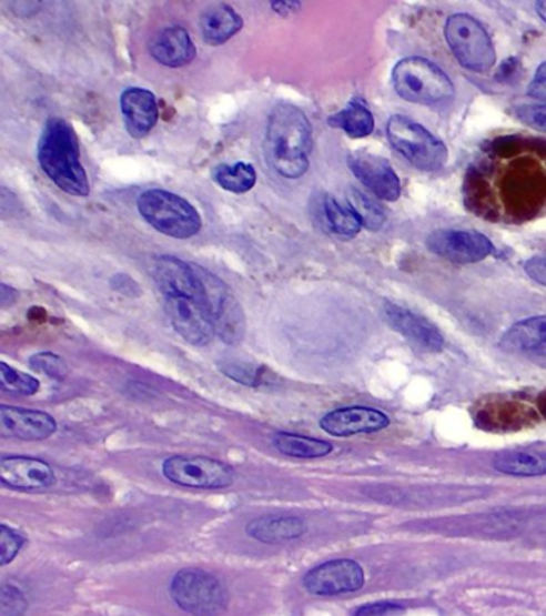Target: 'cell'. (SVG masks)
I'll return each mask as SVG.
<instances>
[{
  "label": "cell",
  "instance_id": "1",
  "mask_svg": "<svg viewBox=\"0 0 546 616\" xmlns=\"http://www.w3.org/2000/svg\"><path fill=\"white\" fill-rule=\"evenodd\" d=\"M153 276L176 333L198 347L211 344L216 333L199 265L161 255L154 261Z\"/></svg>",
  "mask_w": 546,
  "mask_h": 616
},
{
  "label": "cell",
  "instance_id": "2",
  "mask_svg": "<svg viewBox=\"0 0 546 616\" xmlns=\"http://www.w3.org/2000/svg\"><path fill=\"white\" fill-rule=\"evenodd\" d=\"M311 150L313 129L306 114L294 104H277L267 118V164L285 179H300L309 172Z\"/></svg>",
  "mask_w": 546,
  "mask_h": 616
},
{
  "label": "cell",
  "instance_id": "3",
  "mask_svg": "<svg viewBox=\"0 0 546 616\" xmlns=\"http://www.w3.org/2000/svg\"><path fill=\"white\" fill-rule=\"evenodd\" d=\"M38 161L42 171L53 183L71 194L87 196L90 193L89 176L81 162L78 135L64 119L47 121L38 143Z\"/></svg>",
  "mask_w": 546,
  "mask_h": 616
},
{
  "label": "cell",
  "instance_id": "4",
  "mask_svg": "<svg viewBox=\"0 0 546 616\" xmlns=\"http://www.w3.org/2000/svg\"><path fill=\"white\" fill-rule=\"evenodd\" d=\"M139 212L159 233L176 240L198 235L202 226L196 208L172 191H144L139 198Z\"/></svg>",
  "mask_w": 546,
  "mask_h": 616
},
{
  "label": "cell",
  "instance_id": "5",
  "mask_svg": "<svg viewBox=\"0 0 546 616\" xmlns=\"http://www.w3.org/2000/svg\"><path fill=\"white\" fill-rule=\"evenodd\" d=\"M392 82L397 95L411 103H444L455 95L448 75L437 64L421 57L401 60L394 67Z\"/></svg>",
  "mask_w": 546,
  "mask_h": 616
},
{
  "label": "cell",
  "instance_id": "6",
  "mask_svg": "<svg viewBox=\"0 0 546 616\" xmlns=\"http://www.w3.org/2000/svg\"><path fill=\"white\" fill-rule=\"evenodd\" d=\"M390 143L414 168L437 171L447 162V147L411 118L394 114L386 125Z\"/></svg>",
  "mask_w": 546,
  "mask_h": 616
},
{
  "label": "cell",
  "instance_id": "7",
  "mask_svg": "<svg viewBox=\"0 0 546 616\" xmlns=\"http://www.w3.org/2000/svg\"><path fill=\"white\" fill-rule=\"evenodd\" d=\"M170 596L193 616H219L228 607V593L219 578L201 568H184L173 576Z\"/></svg>",
  "mask_w": 546,
  "mask_h": 616
},
{
  "label": "cell",
  "instance_id": "8",
  "mask_svg": "<svg viewBox=\"0 0 546 616\" xmlns=\"http://www.w3.org/2000/svg\"><path fill=\"white\" fill-rule=\"evenodd\" d=\"M447 44L455 59L473 73H487L494 68L495 47L489 32L475 18L458 13L452 16L446 23Z\"/></svg>",
  "mask_w": 546,
  "mask_h": 616
},
{
  "label": "cell",
  "instance_id": "9",
  "mask_svg": "<svg viewBox=\"0 0 546 616\" xmlns=\"http://www.w3.org/2000/svg\"><path fill=\"white\" fill-rule=\"evenodd\" d=\"M162 474L172 484L196 489H223L236 481L230 464L208 456L169 457L162 464Z\"/></svg>",
  "mask_w": 546,
  "mask_h": 616
},
{
  "label": "cell",
  "instance_id": "10",
  "mask_svg": "<svg viewBox=\"0 0 546 616\" xmlns=\"http://www.w3.org/2000/svg\"><path fill=\"white\" fill-rule=\"evenodd\" d=\"M202 284H204L205 302H208L209 313L216 336L226 344H237L244 336L245 323L244 313L236 299L230 293L222 280L212 275L209 270L199 266Z\"/></svg>",
  "mask_w": 546,
  "mask_h": 616
},
{
  "label": "cell",
  "instance_id": "11",
  "mask_svg": "<svg viewBox=\"0 0 546 616\" xmlns=\"http://www.w3.org/2000/svg\"><path fill=\"white\" fill-rule=\"evenodd\" d=\"M365 583L364 568L351 558L324 562L306 573L303 586L313 596L356 593Z\"/></svg>",
  "mask_w": 546,
  "mask_h": 616
},
{
  "label": "cell",
  "instance_id": "12",
  "mask_svg": "<svg viewBox=\"0 0 546 616\" xmlns=\"http://www.w3.org/2000/svg\"><path fill=\"white\" fill-rule=\"evenodd\" d=\"M426 248L454 264H476L494 252L489 238L472 230H437L426 238Z\"/></svg>",
  "mask_w": 546,
  "mask_h": 616
},
{
  "label": "cell",
  "instance_id": "13",
  "mask_svg": "<svg viewBox=\"0 0 546 616\" xmlns=\"http://www.w3.org/2000/svg\"><path fill=\"white\" fill-rule=\"evenodd\" d=\"M383 319L418 351L443 352L444 344H446L443 333L425 316L418 315V313L412 312L411 309L403 307V305L394 304V302H385L383 304Z\"/></svg>",
  "mask_w": 546,
  "mask_h": 616
},
{
  "label": "cell",
  "instance_id": "14",
  "mask_svg": "<svg viewBox=\"0 0 546 616\" xmlns=\"http://www.w3.org/2000/svg\"><path fill=\"white\" fill-rule=\"evenodd\" d=\"M348 165L351 172L356 175L361 183L380 198V200L394 201L401 198V180L385 158L377 156V154L364 153V151H356L348 156Z\"/></svg>",
  "mask_w": 546,
  "mask_h": 616
},
{
  "label": "cell",
  "instance_id": "15",
  "mask_svg": "<svg viewBox=\"0 0 546 616\" xmlns=\"http://www.w3.org/2000/svg\"><path fill=\"white\" fill-rule=\"evenodd\" d=\"M0 481L21 492H41L57 484L55 471L46 461L31 456H3L0 460Z\"/></svg>",
  "mask_w": 546,
  "mask_h": 616
},
{
  "label": "cell",
  "instance_id": "16",
  "mask_svg": "<svg viewBox=\"0 0 546 616\" xmlns=\"http://www.w3.org/2000/svg\"><path fill=\"white\" fill-rule=\"evenodd\" d=\"M392 421L383 411L367 406H348L325 414L320 426L328 435L345 438L360 434H375L390 427Z\"/></svg>",
  "mask_w": 546,
  "mask_h": 616
},
{
  "label": "cell",
  "instance_id": "17",
  "mask_svg": "<svg viewBox=\"0 0 546 616\" xmlns=\"http://www.w3.org/2000/svg\"><path fill=\"white\" fill-rule=\"evenodd\" d=\"M57 432V421L52 414L39 410L18 406H0V434L20 441H46Z\"/></svg>",
  "mask_w": 546,
  "mask_h": 616
},
{
  "label": "cell",
  "instance_id": "18",
  "mask_svg": "<svg viewBox=\"0 0 546 616\" xmlns=\"http://www.w3.org/2000/svg\"><path fill=\"white\" fill-rule=\"evenodd\" d=\"M121 111L127 132L133 139H143L158 124V100L150 90L140 88L124 90L121 95Z\"/></svg>",
  "mask_w": 546,
  "mask_h": 616
},
{
  "label": "cell",
  "instance_id": "19",
  "mask_svg": "<svg viewBox=\"0 0 546 616\" xmlns=\"http://www.w3.org/2000/svg\"><path fill=\"white\" fill-rule=\"evenodd\" d=\"M150 50L153 59L168 68H183L196 59V46L182 27H170L159 32Z\"/></svg>",
  "mask_w": 546,
  "mask_h": 616
},
{
  "label": "cell",
  "instance_id": "20",
  "mask_svg": "<svg viewBox=\"0 0 546 616\" xmlns=\"http://www.w3.org/2000/svg\"><path fill=\"white\" fill-rule=\"evenodd\" d=\"M247 535L256 542L280 544L294 542L309 532V525L299 515H260L245 528Z\"/></svg>",
  "mask_w": 546,
  "mask_h": 616
},
{
  "label": "cell",
  "instance_id": "21",
  "mask_svg": "<svg viewBox=\"0 0 546 616\" xmlns=\"http://www.w3.org/2000/svg\"><path fill=\"white\" fill-rule=\"evenodd\" d=\"M505 351L546 356V315L513 324L501 341Z\"/></svg>",
  "mask_w": 546,
  "mask_h": 616
},
{
  "label": "cell",
  "instance_id": "22",
  "mask_svg": "<svg viewBox=\"0 0 546 616\" xmlns=\"http://www.w3.org/2000/svg\"><path fill=\"white\" fill-rule=\"evenodd\" d=\"M242 27H244V21L239 17L236 10L233 7L224 6V3L205 10V12H202L201 20H199L202 38L213 47L230 41L242 30Z\"/></svg>",
  "mask_w": 546,
  "mask_h": 616
},
{
  "label": "cell",
  "instance_id": "23",
  "mask_svg": "<svg viewBox=\"0 0 546 616\" xmlns=\"http://www.w3.org/2000/svg\"><path fill=\"white\" fill-rule=\"evenodd\" d=\"M317 211H320L321 222H323L325 229L336 236L350 240V238L360 235L361 229H363V223H361L353 208L348 203H342L331 194H324L321 198Z\"/></svg>",
  "mask_w": 546,
  "mask_h": 616
},
{
  "label": "cell",
  "instance_id": "24",
  "mask_svg": "<svg viewBox=\"0 0 546 616\" xmlns=\"http://www.w3.org/2000/svg\"><path fill=\"white\" fill-rule=\"evenodd\" d=\"M494 469L509 477H545L546 453L513 452L498 453L494 460Z\"/></svg>",
  "mask_w": 546,
  "mask_h": 616
},
{
  "label": "cell",
  "instance_id": "25",
  "mask_svg": "<svg viewBox=\"0 0 546 616\" xmlns=\"http://www.w3.org/2000/svg\"><path fill=\"white\" fill-rule=\"evenodd\" d=\"M273 445L282 455L296 457V460H317L334 452L332 443L305 437V435L289 434V432L274 435Z\"/></svg>",
  "mask_w": 546,
  "mask_h": 616
},
{
  "label": "cell",
  "instance_id": "26",
  "mask_svg": "<svg viewBox=\"0 0 546 616\" xmlns=\"http://www.w3.org/2000/svg\"><path fill=\"white\" fill-rule=\"evenodd\" d=\"M328 125L340 129L351 139H364V137H368L374 132V114L371 113V110L363 102L353 100V102L348 103V107L343 108L342 111L328 118Z\"/></svg>",
  "mask_w": 546,
  "mask_h": 616
},
{
  "label": "cell",
  "instance_id": "27",
  "mask_svg": "<svg viewBox=\"0 0 546 616\" xmlns=\"http://www.w3.org/2000/svg\"><path fill=\"white\" fill-rule=\"evenodd\" d=\"M216 185L234 194H244L256 185V171L249 162L220 164L213 171Z\"/></svg>",
  "mask_w": 546,
  "mask_h": 616
},
{
  "label": "cell",
  "instance_id": "28",
  "mask_svg": "<svg viewBox=\"0 0 546 616\" xmlns=\"http://www.w3.org/2000/svg\"><path fill=\"white\" fill-rule=\"evenodd\" d=\"M529 411L518 403H501L483 410V423L494 428L520 427V424L530 420Z\"/></svg>",
  "mask_w": 546,
  "mask_h": 616
},
{
  "label": "cell",
  "instance_id": "29",
  "mask_svg": "<svg viewBox=\"0 0 546 616\" xmlns=\"http://www.w3.org/2000/svg\"><path fill=\"white\" fill-rule=\"evenodd\" d=\"M346 203L356 212L364 229L371 230V232H377L382 229L386 221L385 212L371 196H367L361 190L351 189Z\"/></svg>",
  "mask_w": 546,
  "mask_h": 616
},
{
  "label": "cell",
  "instance_id": "30",
  "mask_svg": "<svg viewBox=\"0 0 546 616\" xmlns=\"http://www.w3.org/2000/svg\"><path fill=\"white\" fill-rule=\"evenodd\" d=\"M0 387L9 394L29 396L38 394L41 384L36 377L21 373V371L14 370V367L2 362L0 363Z\"/></svg>",
  "mask_w": 546,
  "mask_h": 616
},
{
  "label": "cell",
  "instance_id": "31",
  "mask_svg": "<svg viewBox=\"0 0 546 616\" xmlns=\"http://www.w3.org/2000/svg\"><path fill=\"white\" fill-rule=\"evenodd\" d=\"M29 365L32 370L39 371V373L46 374V376L52 377V380H63L68 374V366L61 356L55 355V353L42 352L38 355H32L29 360Z\"/></svg>",
  "mask_w": 546,
  "mask_h": 616
},
{
  "label": "cell",
  "instance_id": "32",
  "mask_svg": "<svg viewBox=\"0 0 546 616\" xmlns=\"http://www.w3.org/2000/svg\"><path fill=\"white\" fill-rule=\"evenodd\" d=\"M223 374L241 384L249 385V387H256L262 381V367L252 365L245 362H226L220 365Z\"/></svg>",
  "mask_w": 546,
  "mask_h": 616
},
{
  "label": "cell",
  "instance_id": "33",
  "mask_svg": "<svg viewBox=\"0 0 546 616\" xmlns=\"http://www.w3.org/2000/svg\"><path fill=\"white\" fill-rule=\"evenodd\" d=\"M27 610V596L13 585H3L0 593V616H23Z\"/></svg>",
  "mask_w": 546,
  "mask_h": 616
},
{
  "label": "cell",
  "instance_id": "34",
  "mask_svg": "<svg viewBox=\"0 0 546 616\" xmlns=\"http://www.w3.org/2000/svg\"><path fill=\"white\" fill-rule=\"evenodd\" d=\"M24 546L23 536L14 533L12 528L2 525L0 527V564L9 565Z\"/></svg>",
  "mask_w": 546,
  "mask_h": 616
},
{
  "label": "cell",
  "instance_id": "35",
  "mask_svg": "<svg viewBox=\"0 0 546 616\" xmlns=\"http://www.w3.org/2000/svg\"><path fill=\"white\" fill-rule=\"evenodd\" d=\"M519 121L535 131L546 132V103L524 104L516 111Z\"/></svg>",
  "mask_w": 546,
  "mask_h": 616
},
{
  "label": "cell",
  "instance_id": "36",
  "mask_svg": "<svg viewBox=\"0 0 546 616\" xmlns=\"http://www.w3.org/2000/svg\"><path fill=\"white\" fill-rule=\"evenodd\" d=\"M404 612V605L397 602H374L357 608L353 616H394Z\"/></svg>",
  "mask_w": 546,
  "mask_h": 616
},
{
  "label": "cell",
  "instance_id": "37",
  "mask_svg": "<svg viewBox=\"0 0 546 616\" xmlns=\"http://www.w3.org/2000/svg\"><path fill=\"white\" fill-rule=\"evenodd\" d=\"M524 272L535 283L546 286V257H534L524 264Z\"/></svg>",
  "mask_w": 546,
  "mask_h": 616
},
{
  "label": "cell",
  "instance_id": "38",
  "mask_svg": "<svg viewBox=\"0 0 546 616\" xmlns=\"http://www.w3.org/2000/svg\"><path fill=\"white\" fill-rule=\"evenodd\" d=\"M527 93L535 100H546V61L538 67L533 81H530Z\"/></svg>",
  "mask_w": 546,
  "mask_h": 616
},
{
  "label": "cell",
  "instance_id": "39",
  "mask_svg": "<svg viewBox=\"0 0 546 616\" xmlns=\"http://www.w3.org/2000/svg\"><path fill=\"white\" fill-rule=\"evenodd\" d=\"M271 9L277 13V16H289V13L299 12L302 9V3L300 2H273L271 3Z\"/></svg>",
  "mask_w": 546,
  "mask_h": 616
},
{
  "label": "cell",
  "instance_id": "40",
  "mask_svg": "<svg viewBox=\"0 0 546 616\" xmlns=\"http://www.w3.org/2000/svg\"><path fill=\"white\" fill-rule=\"evenodd\" d=\"M535 10H537L538 17L542 18V21H545L546 23V0L535 3Z\"/></svg>",
  "mask_w": 546,
  "mask_h": 616
},
{
  "label": "cell",
  "instance_id": "41",
  "mask_svg": "<svg viewBox=\"0 0 546 616\" xmlns=\"http://www.w3.org/2000/svg\"><path fill=\"white\" fill-rule=\"evenodd\" d=\"M538 411L546 417V394L538 396Z\"/></svg>",
  "mask_w": 546,
  "mask_h": 616
}]
</instances>
